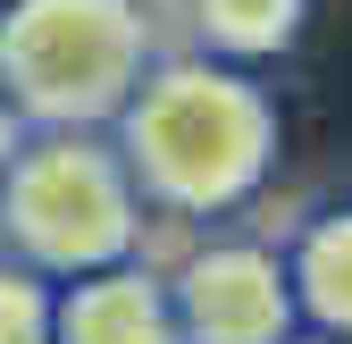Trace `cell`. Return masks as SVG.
I'll list each match as a JSON object with an SVG mask.
<instances>
[{
    "instance_id": "8",
    "label": "cell",
    "mask_w": 352,
    "mask_h": 344,
    "mask_svg": "<svg viewBox=\"0 0 352 344\" xmlns=\"http://www.w3.org/2000/svg\"><path fill=\"white\" fill-rule=\"evenodd\" d=\"M51 336H59V277L0 252V344H51Z\"/></svg>"
},
{
    "instance_id": "2",
    "label": "cell",
    "mask_w": 352,
    "mask_h": 344,
    "mask_svg": "<svg viewBox=\"0 0 352 344\" xmlns=\"http://www.w3.org/2000/svg\"><path fill=\"white\" fill-rule=\"evenodd\" d=\"M151 210L126 177L109 126H25L0 168V252L34 261L42 277H84L143 252Z\"/></svg>"
},
{
    "instance_id": "10",
    "label": "cell",
    "mask_w": 352,
    "mask_h": 344,
    "mask_svg": "<svg viewBox=\"0 0 352 344\" xmlns=\"http://www.w3.org/2000/svg\"><path fill=\"white\" fill-rule=\"evenodd\" d=\"M285 344H336V336H311V327H294V336H285Z\"/></svg>"
},
{
    "instance_id": "7",
    "label": "cell",
    "mask_w": 352,
    "mask_h": 344,
    "mask_svg": "<svg viewBox=\"0 0 352 344\" xmlns=\"http://www.w3.org/2000/svg\"><path fill=\"white\" fill-rule=\"evenodd\" d=\"M176 9H185L193 51L235 59V67L285 59L294 42H302V25H311V0H176Z\"/></svg>"
},
{
    "instance_id": "4",
    "label": "cell",
    "mask_w": 352,
    "mask_h": 344,
    "mask_svg": "<svg viewBox=\"0 0 352 344\" xmlns=\"http://www.w3.org/2000/svg\"><path fill=\"white\" fill-rule=\"evenodd\" d=\"M168 277V311L185 344H285L302 327L294 311V277H285V244L260 235H201Z\"/></svg>"
},
{
    "instance_id": "1",
    "label": "cell",
    "mask_w": 352,
    "mask_h": 344,
    "mask_svg": "<svg viewBox=\"0 0 352 344\" xmlns=\"http://www.w3.org/2000/svg\"><path fill=\"white\" fill-rule=\"evenodd\" d=\"M109 143L151 219L218 227L252 210L260 185L277 177L285 126L252 67L210 59V51H160L143 84L126 93V109L109 118Z\"/></svg>"
},
{
    "instance_id": "3",
    "label": "cell",
    "mask_w": 352,
    "mask_h": 344,
    "mask_svg": "<svg viewBox=\"0 0 352 344\" xmlns=\"http://www.w3.org/2000/svg\"><path fill=\"white\" fill-rule=\"evenodd\" d=\"M160 51L151 0H0V93L25 126H109Z\"/></svg>"
},
{
    "instance_id": "9",
    "label": "cell",
    "mask_w": 352,
    "mask_h": 344,
    "mask_svg": "<svg viewBox=\"0 0 352 344\" xmlns=\"http://www.w3.org/2000/svg\"><path fill=\"white\" fill-rule=\"evenodd\" d=\"M17 135H25V118L9 109V93H0V168H9V151H17Z\"/></svg>"
},
{
    "instance_id": "6",
    "label": "cell",
    "mask_w": 352,
    "mask_h": 344,
    "mask_svg": "<svg viewBox=\"0 0 352 344\" xmlns=\"http://www.w3.org/2000/svg\"><path fill=\"white\" fill-rule=\"evenodd\" d=\"M285 277H294L302 327L352 344V202L311 210V219L285 235Z\"/></svg>"
},
{
    "instance_id": "5",
    "label": "cell",
    "mask_w": 352,
    "mask_h": 344,
    "mask_svg": "<svg viewBox=\"0 0 352 344\" xmlns=\"http://www.w3.org/2000/svg\"><path fill=\"white\" fill-rule=\"evenodd\" d=\"M51 344H185L168 311V277L143 261H109L59 286V336Z\"/></svg>"
}]
</instances>
